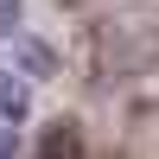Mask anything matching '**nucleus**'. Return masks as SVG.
Instances as JSON below:
<instances>
[{
  "mask_svg": "<svg viewBox=\"0 0 159 159\" xmlns=\"http://www.w3.org/2000/svg\"><path fill=\"white\" fill-rule=\"evenodd\" d=\"M25 115H32V89H25V76L0 70V127H19Z\"/></svg>",
  "mask_w": 159,
  "mask_h": 159,
  "instance_id": "1",
  "label": "nucleus"
},
{
  "mask_svg": "<svg viewBox=\"0 0 159 159\" xmlns=\"http://www.w3.org/2000/svg\"><path fill=\"white\" fill-rule=\"evenodd\" d=\"M13 64H19L25 76H51V70H57V51L38 45V38H19V45H13Z\"/></svg>",
  "mask_w": 159,
  "mask_h": 159,
  "instance_id": "2",
  "label": "nucleus"
},
{
  "mask_svg": "<svg viewBox=\"0 0 159 159\" xmlns=\"http://www.w3.org/2000/svg\"><path fill=\"white\" fill-rule=\"evenodd\" d=\"M0 32H19V0H0Z\"/></svg>",
  "mask_w": 159,
  "mask_h": 159,
  "instance_id": "3",
  "label": "nucleus"
},
{
  "mask_svg": "<svg viewBox=\"0 0 159 159\" xmlns=\"http://www.w3.org/2000/svg\"><path fill=\"white\" fill-rule=\"evenodd\" d=\"M0 159H13V127H0Z\"/></svg>",
  "mask_w": 159,
  "mask_h": 159,
  "instance_id": "4",
  "label": "nucleus"
}]
</instances>
